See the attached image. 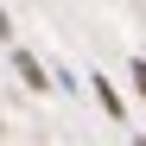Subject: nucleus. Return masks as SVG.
Listing matches in <instances>:
<instances>
[{
    "label": "nucleus",
    "instance_id": "1",
    "mask_svg": "<svg viewBox=\"0 0 146 146\" xmlns=\"http://www.w3.org/2000/svg\"><path fill=\"white\" fill-rule=\"evenodd\" d=\"M13 70H19V83H26L32 95H44V89H57V83H51V70H44V64H38L32 51H19V44H13Z\"/></svg>",
    "mask_w": 146,
    "mask_h": 146
},
{
    "label": "nucleus",
    "instance_id": "2",
    "mask_svg": "<svg viewBox=\"0 0 146 146\" xmlns=\"http://www.w3.org/2000/svg\"><path fill=\"white\" fill-rule=\"evenodd\" d=\"M89 89H95V102H102L108 121H127V102H121V89H114L108 76H89Z\"/></svg>",
    "mask_w": 146,
    "mask_h": 146
},
{
    "label": "nucleus",
    "instance_id": "3",
    "mask_svg": "<svg viewBox=\"0 0 146 146\" xmlns=\"http://www.w3.org/2000/svg\"><path fill=\"white\" fill-rule=\"evenodd\" d=\"M133 89H140V102H146V57H133Z\"/></svg>",
    "mask_w": 146,
    "mask_h": 146
},
{
    "label": "nucleus",
    "instance_id": "4",
    "mask_svg": "<svg viewBox=\"0 0 146 146\" xmlns=\"http://www.w3.org/2000/svg\"><path fill=\"white\" fill-rule=\"evenodd\" d=\"M0 44H13V19H7V7H0Z\"/></svg>",
    "mask_w": 146,
    "mask_h": 146
},
{
    "label": "nucleus",
    "instance_id": "5",
    "mask_svg": "<svg viewBox=\"0 0 146 146\" xmlns=\"http://www.w3.org/2000/svg\"><path fill=\"white\" fill-rule=\"evenodd\" d=\"M133 146H146V133H133Z\"/></svg>",
    "mask_w": 146,
    "mask_h": 146
}]
</instances>
